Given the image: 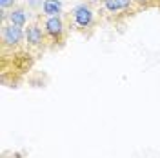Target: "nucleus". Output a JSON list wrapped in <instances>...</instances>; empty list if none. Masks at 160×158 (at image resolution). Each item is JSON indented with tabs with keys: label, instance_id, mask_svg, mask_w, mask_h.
I'll return each mask as SVG.
<instances>
[{
	"label": "nucleus",
	"instance_id": "1",
	"mask_svg": "<svg viewBox=\"0 0 160 158\" xmlns=\"http://www.w3.org/2000/svg\"><path fill=\"white\" fill-rule=\"evenodd\" d=\"M37 58L31 55L26 46L18 47H2L0 46V71H2V84L8 87H18L33 67Z\"/></svg>",
	"mask_w": 160,
	"mask_h": 158
},
{
	"label": "nucleus",
	"instance_id": "2",
	"mask_svg": "<svg viewBox=\"0 0 160 158\" xmlns=\"http://www.w3.org/2000/svg\"><path fill=\"white\" fill-rule=\"evenodd\" d=\"M104 26L124 29L131 18L142 13L133 0H93Z\"/></svg>",
	"mask_w": 160,
	"mask_h": 158
},
{
	"label": "nucleus",
	"instance_id": "3",
	"mask_svg": "<svg viewBox=\"0 0 160 158\" xmlns=\"http://www.w3.org/2000/svg\"><path fill=\"white\" fill-rule=\"evenodd\" d=\"M64 17L68 20L69 29L75 31V33H78V35H82L84 38H91L97 33V29L100 27V24H102V20L98 17V11L95 7L93 0L75 6Z\"/></svg>",
	"mask_w": 160,
	"mask_h": 158
},
{
	"label": "nucleus",
	"instance_id": "4",
	"mask_svg": "<svg viewBox=\"0 0 160 158\" xmlns=\"http://www.w3.org/2000/svg\"><path fill=\"white\" fill-rule=\"evenodd\" d=\"M37 17L42 22V27L46 31V37H48V44H49V51L55 53V51H60L66 44H68V38H69V26H68V20L64 15H58V17H44L37 13Z\"/></svg>",
	"mask_w": 160,
	"mask_h": 158
},
{
	"label": "nucleus",
	"instance_id": "5",
	"mask_svg": "<svg viewBox=\"0 0 160 158\" xmlns=\"http://www.w3.org/2000/svg\"><path fill=\"white\" fill-rule=\"evenodd\" d=\"M26 47L31 51V55L38 60L44 53L49 51V44H48V37L46 31L42 27L40 18L35 15V18L26 26Z\"/></svg>",
	"mask_w": 160,
	"mask_h": 158
},
{
	"label": "nucleus",
	"instance_id": "6",
	"mask_svg": "<svg viewBox=\"0 0 160 158\" xmlns=\"http://www.w3.org/2000/svg\"><path fill=\"white\" fill-rule=\"evenodd\" d=\"M0 22H9V24L17 26V27H24L26 29V26L29 24L28 22V9H26V6L24 4H17L6 15H0Z\"/></svg>",
	"mask_w": 160,
	"mask_h": 158
},
{
	"label": "nucleus",
	"instance_id": "7",
	"mask_svg": "<svg viewBox=\"0 0 160 158\" xmlns=\"http://www.w3.org/2000/svg\"><path fill=\"white\" fill-rule=\"evenodd\" d=\"M42 15L44 17H58V15H62V2L60 0H44L42 2Z\"/></svg>",
	"mask_w": 160,
	"mask_h": 158
},
{
	"label": "nucleus",
	"instance_id": "8",
	"mask_svg": "<svg viewBox=\"0 0 160 158\" xmlns=\"http://www.w3.org/2000/svg\"><path fill=\"white\" fill-rule=\"evenodd\" d=\"M15 6H17V0H0V11H2V15H6Z\"/></svg>",
	"mask_w": 160,
	"mask_h": 158
},
{
	"label": "nucleus",
	"instance_id": "9",
	"mask_svg": "<svg viewBox=\"0 0 160 158\" xmlns=\"http://www.w3.org/2000/svg\"><path fill=\"white\" fill-rule=\"evenodd\" d=\"M133 2H135L142 11L144 9H153V7H155V0H133Z\"/></svg>",
	"mask_w": 160,
	"mask_h": 158
},
{
	"label": "nucleus",
	"instance_id": "10",
	"mask_svg": "<svg viewBox=\"0 0 160 158\" xmlns=\"http://www.w3.org/2000/svg\"><path fill=\"white\" fill-rule=\"evenodd\" d=\"M155 7L160 11V0H155Z\"/></svg>",
	"mask_w": 160,
	"mask_h": 158
}]
</instances>
